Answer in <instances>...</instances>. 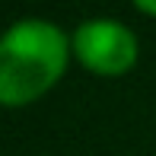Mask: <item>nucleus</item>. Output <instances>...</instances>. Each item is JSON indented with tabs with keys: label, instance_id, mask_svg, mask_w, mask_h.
Here are the masks:
<instances>
[{
	"label": "nucleus",
	"instance_id": "2",
	"mask_svg": "<svg viewBox=\"0 0 156 156\" xmlns=\"http://www.w3.org/2000/svg\"><path fill=\"white\" fill-rule=\"evenodd\" d=\"M73 54L93 73L118 76L137 61V38L118 19H86L73 32Z\"/></svg>",
	"mask_w": 156,
	"mask_h": 156
},
{
	"label": "nucleus",
	"instance_id": "1",
	"mask_svg": "<svg viewBox=\"0 0 156 156\" xmlns=\"http://www.w3.org/2000/svg\"><path fill=\"white\" fill-rule=\"evenodd\" d=\"M70 41L48 19H19L0 35V105H29L61 80Z\"/></svg>",
	"mask_w": 156,
	"mask_h": 156
},
{
	"label": "nucleus",
	"instance_id": "3",
	"mask_svg": "<svg viewBox=\"0 0 156 156\" xmlns=\"http://www.w3.org/2000/svg\"><path fill=\"white\" fill-rule=\"evenodd\" d=\"M134 3L140 6L144 13H150V16H156V0H134Z\"/></svg>",
	"mask_w": 156,
	"mask_h": 156
}]
</instances>
